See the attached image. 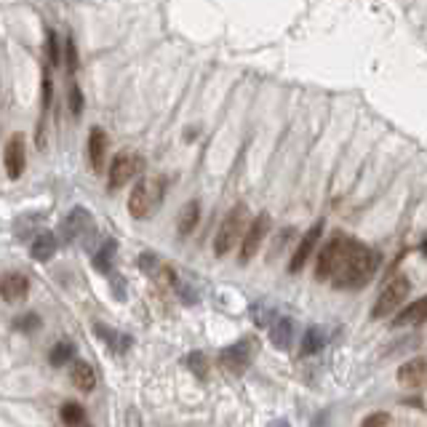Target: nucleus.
<instances>
[{"instance_id":"nucleus-1","label":"nucleus","mask_w":427,"mask_h":427,"mask_svg":"<svg viewBox=\"0 0 427 427\" xmlns=\"http://www.w3.org/2000/svg\"><path fill=\"white\" fill-rule=\"evenodd\" d=\"M376 270H379V254L374 249L342 233H337L318 251L315 262V278L331 281V286L340 291L363 289L366 283H371Z\"/></svg>"},{"instance_id":"nucleus-2","label":"nucleus","mask_w":427,"mask_h":427,"mask_svg":"<svg viewBox=\"0 0 427 427\" xmlns=\"http://www.w3.org/2000/svg\"><path fill=\"white\" fill-rule=\"evenodd\" d=\"M163 195H166V179L163 176H144L139 179L131 195H128V214L134 219H147L153 217L155 211L163 203Z\"/></svg>"},{"instance_id":"nucleus-3","label":"nucleus","mask_w":427,"mask_h":427,"mask_svg":"<svg viewBox=\"0 0 427 427\" xmlns=\"http://www.w3.org/2000/svg\"><path fill=\"white\" fill-rule=\"evenodd\" d=\"M246 230H249V208H246V203L233 206V211L224 217V222L219 224V230H217V238H214V254L224 256L230 249H235V243L243 240Z\"/></svg>"},{"instance_id":"nucleus-4","label":"nucleus","mask_w":427,"mask_h":427,"mask_svg":"<svg viewBox=\"0 0 427 427\" xmlns=\"http://www.w3.org/2000/svg\"><path fill=\"white\" fill-rule=\"evenodd\" d=\"M409 291H411L409 278H406V275H395L393 281H390L385 289L379 291L374 308H371V318H374V321H379V318H387V315L398 312V310H401V305L406 302Z\"/></svg>"},{"instance_id":"nucleus-5","label":"nucleus","mask_w":427,"mask_h":427,"mask_svg":"<svg viewBox=\"0 0 427 427\" xmlns=\"http://www.w3.org/2000/svg\"><path fill=\"white\" fill-rule=\"evenodd\" d=\"M144 171V158L139 153H120L112 158V166H110V179H107V187L110 190H120L123 185H128L134 176H139Z\"/></svg>"},{"instance_id":"nucleus-6","label":"nucleus","mask_w":427,"mask_h":427,"mask_svg":"<svg viewBox=\"0 0 427 427\" xmlns=\"http://www.w3.org/2000/svg\"><path fill=\"white\" fill-rule=\"evenodd\" d=\"M267 233H270V214H259V217H254L249 222V230H246V235L240 240V265L254 259L256 251L262 249V240L267 238Z\"/></svg>"},{"instance_id":"nucleus-7","label":"nucleus","mask_w":427,"mask_h":427,"mask_svg":"<svg viewBox=\"0 0 427 427\" xmlns=\"http://www.w3.org/2000/svg\"><path fill=\"white\" fill-rule=\"evenodd\" d=\"M254 353H256L254 340H240V342H235V344H230L227 350H222L219 363H222L230 374H243V371L251 366Z\"/></svg>"},{"instance_id":"nucleus-8","label":"nucleus","mask_w":427,"mask_h":427,"mask_svg":"<svg viewBox=\"0 0 427 427\" xmlns=\"http://www.w3.org/2000/svg\"><path fill=\"white\" fill-rule=\"evenodd\" d=\"M321 235H324V219H318V222L312 224L308 233L302 235L299 246H296V249H294V254H291L289 273H302V267L310 262V256H312V251H315V246H318Z\"/></svg>"},{"instance_id":"nucleus-9","label":"nucleus","mask_w":427,"mask_h":427,"mask_svg":"<svg viewBox=\"0 0 427 427\" xmlns=\"http://www.w3.org/2000/svg\"><path fill=\"white\" fill-rule=\"evenodd\" d=\"M3 163H6L8 179H14V182L24 174L27 150H24V137H22V134H11V139L6 142V147H3Z\"/></svg>"},{"instance_id":"nucleus-10","label":"nucleus","mask_w":427,"mask_h":427,"mask_svg":"<svg viewBox=\"0 0 427 427\" xmlns=\"http://www.w3.org/2000/svg\"><path fill=\"white\" fill-rule=\"evenodd\" d=\"M91 227H94V219H91V214L85 211L83 206H78V208H72L67 214V219L62 222V238L67 240V243H75V240H81L83 235L91 233Z\"/></svg>"},{"instance_id":"nucleus-11","label":"nucleus","mask_w":427,"mask_h":427,"mask_svg":"<svg viewBox=\"0 0 427 427\" xmlns=\"http://www.w3.org/2000/svg\"><path fill=\"white\" fill-rule=\"evenodd\" d=\"M30 294V281L22 273H8L0 278V296L6 302H22Z\"/></svg>"},{"instance_id":"nucleus-12","label":"nucleus","mask_w":427,"mask_h":427,"mask_svg":"<svg viewBox=\"0 0 427 427\" xmlns=\"http://www.w3.org/2000/svg\"><path fill=\"white\" fill-rule=\"evenodd\" d=\"M398 382L403 387H425L427 385V360L414 358L409 363H403L398 369Z\"/></svg>"},{"instance_id":"nucleus-13","label":"nucleus","mask_w":427,"mask_h":427,"mask_svg":"<svg viewBox=\"0 0 427 427\" xmlns=\"http://www.w3.org/2000/svg\"><path fill=\"white\" fill-rule=\"evenodd\" d=\"M104 160H107V134H104V128L94 126L88 134V163L94 171H102Z\"/></svg>"},{"instance_id":"nucleus-14","label":"nucleus","mask_w":427,"mask_h":427,"mask_svg":"<svg viewBox=\"0 0 427 427\" xmlns=\"http://www.w3.org/2000/svg\"><path fill=\"white\" fill-rule=\"evenodd\" d=\"M417 324H427V296L411 302L409 308H403L398 315L393 318V326H417Z\"/></svg>"},{"instance_id":"nucleus-15","label":"nucleus","mask_w":427,"mask_h":427,"mask_svg":"<svg viewBox=\"0 0 427 427\" xmlns=\"http://www.w3.org/2000/svg\"><path fill=\"white\" fill-rule=\"evenodd\" d=\"M69 379H72V385H75L81 393H91V390L97 387V374H94L91 363H85V360H75V363H72Z\"/></svg>"},{"instance_id":"nucleus-16","label":"nucleus","mask_w":427,"mask_h":427,"mask_svg":"<svg viewBox=\"0 0 427 427\" xmlns=\"http://www.w3.org/2000/svg\"><path fill=\"white\" fill-rule=\"evenodd\" d=\"M270 342H273V347H278V350H289L291 342H294V321L278 318L270 326Z\"/></svg>"},{"instance_id":"nucleus-17","label":"nucleus","mask_w":427,"mask_h":427,"mask_svg":"<svg viewBox=\"0 0 427 427\" xmlns=\"http://www.w3.org/2000/svg\"><path fill=\"white\" fill-rule=\"evenodd\" d=\"M198 219H201V203H198V201H190V203L182 206L179 219H176L179 235H190V233L198 227Z\"/></svg>"},{"instance_id":"nucleus-18","label":"nucleus","mask_w":427,"mask_h":427,"mask_svg":"<svg viewBox=\"0 0 427 427\" xmlns=\"http://www.w3.org/2000/svg\"><path fill=\"white\" fill-rule=\"evenodd\" d=\"M30 254H33L35 262H49V259L56 254V235H53V233H40V235L33 240Z\"/></svg>"},{"instance_id":"nucleus-19","label":"nucleus","mask_w":427,"mask_h":427,"mask_svg":"<svg viewBox=\"0 0 427 427\" xmlns=\"http://www.w3.org/2000/svg\"><path fill=\"white\" fill-rule=\"evenodd\" d=\"M97 331H99V337L107 342V347H110L112 353H126V350L131 347V337H128V334H120L115 328H107L104 324H97Z\"/></svg>"},{"instance_id":"nucleus-20","label":"nucleus","mask_w":427,"mask_h":427,"mask_svg":"<svg viewBox=\"0 0 427 427\" xmlns=\"http://www.w3.org/2000/svg\"><path fill=\"white\" fill-rule=\"evenodd\" d=\"M115 251H118V240H104L102 249L94 254V267L99 270V273H110L112 270V256H115Z\"/></svg>"},{"instance_id":"nucleus-21","label":"nucleus","mask_w":427,"mask_h":427,"mask_svg":"<svg viewBox=\"0 0 427 427\" xmlns=\"http://www.w3.org/2000/svg\"><path fill=\"white\" fill-rule=\"evenodd\" d=\"M326 344V334L324 328H308V334H305V340H302V355H315V353H321Z\"/></svg>"},{"instance_id":"nucleus-22","label":"nucleus","mask_w":427,"mask_h":427,"mask_svg":"<svg viewBox=\"0 0 427 427\" xmlns=\"http://www.w3.org/2000/svg\"><path fill=\"white\" fill-rule=\"evenodd\" d=\"M59 417H62V422L67 427H81L85 419V409L81 403H65L62 411H59Z\"/></svg>"},{"instance_id":"nucleus-23","label":"nucleus","mask_w":427,"mask_h":427,"mask_svg":"<svg viewBox=\"0 0 427 427\" xmlns=\"http://www.w3.org/2000/svg\"><path fill=\"white\" fill-rule=\"evenodd\" d=\"M72 353H75V344L72 342H59V344H53L51 353H49V363L51 366H65V363H69V358H72Z\"/></svg>"},{"instance_id":"nucleus-24","label":"nucleus","mask_w":427,"mask_h":427,"mask_svg":"<svg viewBox=\"0 0 427 427\" xmlns=\"http://www.w3.org/2000/svg\"><path fill=\"white\" fill-rule=\"evenodd\" d=\"M53 102V81H51V69H43V81H40V107H43V115H49Z\"/></svg>"},{"instance_id":"nucleus-25","label":"nucleus","mask_w":427,"mask_h":427,"mask_svg":"<svg viewBox=\"0 0 427 427\" xmlns=\"http://www.w3.org/2000/svg\"><path fill=\"white\" fill-rule=\"evenodd\" d=\"M40 326H43V321H40L37 312H24L14 321V328L22 331V334H35V331H40Z\"/></svg>"},{"instance_id":"nucleus-26","label":"nucleus","mask_w":427,"mask_h":427,"mask_svg":"<svg viewBox=\"0 0 427 427\" xmlns=\"http://www.w3.org/2000/svg\"><path fill=\"white\" fill-rule=\"evenodd\" d=\"M187 369L192 371V374L198 376V379H206V374H208V360H206L203 353H190L187 355Z\"/></svg>"},{"instance_id":"nucleus-27","label":"nucleus","mask_w":427,"mask_h":427,"mask_svg":"<svg viewBox=\"0 0 427 427\" xmlns=\"http://www.w3.org/2000/svg\"><path fill=\"white\" fill-rule=\"evenodd\" d=\"M67 104H69L72 118H81V115H83V91H81L75 83L67 88Z\"/></svg>"},{"instance_id":"nucleus-28","label":"nucleus","mask_w":427,"mask_h":427,"mask_svg":"<svg viewBox=\"0 0 427 427\" xmlns=\"http://www.w3.org/2000/svg\"><path fill=\"white\" fill-rule=\"evenodd\" d=\"M46 56H49L51 67L59 65V37H56L53 30H46Z\"/></svg>"},{"instance_id":"nucleus-29","label":"nucleus","mask_w":427,"mask_h":427,"mask_svg":"<svg viewBox=\"0 0 427 427\" xmlns=\"http://www.w3.org/2000/svg\"><path fill=\"white\" fill-rule=\"evenodd\" d=\"M65 62H67L69 72H78V67H81V56H78V49H75L72 37H67V43H65Z\"/></svg>"},{"instance_id":"nucleus-30","label":"nucleus","mask_w":427,"mask_h":427,"mask_svg":"<svg viewBox=\"0 0 427 427\" xmlns=\"http://www.w3.org/2000/svg\"><path fill=\"white\" fill-rule=\"evenodd\" d=\"M387 422H390V414L387 411H374V414H369L360 422V427H387Z\"/></svg>"},{"instance_id":"nucleus-31","label":"nucleus","mask_w":427,"mask_h":427,"mask_svg":"<svg viewBox=\"0 0 427 427\" xmlns=\"http://www.w3.org/2000/svg\"><path fill=\"white\" fill-rule=\"evenodd\" d=\"M139 265H142V270L147 275H155L158 270H160V265H158V256L153 254H142L139 256Z\"/></svg>"},{"instance_id":"nucleus-32","label":"nucleus","mask_w":427,"mask_h":427,"mask_svg":"<svg viewBox=\"0 0 427 427\" xmlns=\"http://www.w3.org/2000/svg\"><path fill=\"white\" fill-rule=\"evenodd\" d=\"M126 427H142V417H139V411L137 409H128V414H126Z\"/></svg>"},{"instance_id":"nucleus-33","label":"nucleus","mask_w":427,"mask_h":427,"mask_svg":"<svg viewBox=\"0 0 427 427\" xmlns=\"http://www.w3.org/2000/svg\"><path fill=\"white\" fill-rule=\"evenodd\" d=\"M270 427H291L286 419H275V422H270Z\"/></svg>"},{"instance_id":"nucleus-34","label":"nucleus","mask_w":427,"mask_h":427,"mask_svg":"<svg viewBox=\"0 0 427 427\" xmlns=\"http://www.w3.org/2000/svg\"><path fill=\"white\" fill-rule=\"evenodd\" d=\"M422 251H425V256H427V240H425V246H422Z\"/></svg>"},{"instance_id":"nucleus-35","label":"nucleus","mask_w":427,"mask_h":427,"mask_svg":"<svg viewBox=\"0 0 427 427\" xmlns=\"http://www.w3.org/2000/svg\"><path fill=\"white\" fill-rule=\"evenodd\" d=\"M81 427H91V425H85V422H83V425H81Z\"/></svg>"}]
</instances>
